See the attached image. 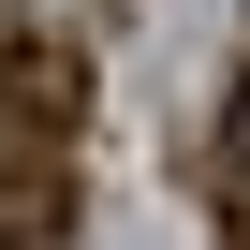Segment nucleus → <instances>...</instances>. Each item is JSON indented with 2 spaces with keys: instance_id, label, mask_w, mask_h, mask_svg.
<instances>
[{
  "instance_id": "1",
  "label": "nucleus",
  "mask_w": 250,
  "mask_h": 250,
  "mask_svg": "<svg viewBox=\"0 0 250 250\" xmlns=\"http://www.w3.org/2000/svg\"><path fill=\"white\" fill-rule=\"evenodd\" d=\"M88 118V59L59 30H0V147H74Z\"/></svg>"
},
{
  "instance_id": "2",
  "label": "nucleus",
  "mask_w": 250,
  "mask_h": 250,
  "mask_svg": "<svg viewBox=\"0 0 250 250\" xmlns=\"http://www.w3.org/2000/svg\"><path fill=\"white\" fill-rule=\"evenodd\" d=\"M206 191H221V221H250V88L221 103V133H206Z\"/></svg>"
},
{
  "instance_id": "3",
  "label": "nucleus",
  "mask_w": 250,
  "mask_h": 250,
  "mask_svg": "<svg viewBox=\"0 0 250 250\" xmlns=\"http://www.w3.org/2000/svg\"><path fill=\"white\" fill-rule=\"evenodd\" d=\"M221 250H250V221H221Z\"/></svg>"
}]
</instances>
